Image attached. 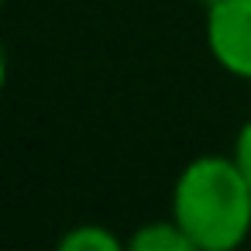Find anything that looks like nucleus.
<instances>
[{"label": "nucleus", "instance_id": "nucleus-1", "mask_svg": "<svg viewBox=\"0 0 251 251\" xmlns=\"http://www.w3.org/2000/svg\"><path fill=\"white\" fill-rule=\"evenodd\" d=\"M169 213L196 251H234L251 234V186L230 155H196L176 176Z\"/></svg>", "mask_w": 251, "mask_h": 251}, {"label": "nucleus", "instance_id": "nucleus-2", "mask_svg": "<svg viewBox=\"0 0 251 251\" xmlns=\"http://www.w3.org/2000/svg\"><path fill=\"white\" fill-rule=\"evenodd\" d=\"M206 49L227 76L251 83V0L206 7Z\"/></svg>", "mask_w": 251, "mask_h": 251}, {"label": "nucleus", "instance_id": "nucleus-4", "mask_svg": "<svg viewBox=\"0 0 251 251\" xmlns=\"http://www.w3.org/2000/svg\"><path fill=\"white\" fill-rule=\"evenodd\" d=\"M59 248L62 251H121L127 248V241H121L103 224H76L59 237Z\"/></svg>", "mask_w": 251, "mask_h": 251}, {"label": "nucleus", "instance_id": "nucleus-3", "mask_svg": "<svg viewBox=\"0 0 251 251\" xmlns=\"http://www.w3.org/2000/svg\"><path fill=\"white\" fill-rule=\"evenodd\" d=\"M131 251H196L193 241L186 237V230L176 224V217L169 213L165 220H148L141 224L131 237H127Z\"/></svg>", "mask_w": 251, "mask_h": 251}, {"label": "nucleus", "instance_id": "nucleus-6", "mask_svg": "<svg viewBox=\"0 0 251 251\" xmlns=\"http://www.w3.org/2000/svg\"><path fill=\"white\" fill-rule=\"evenodd\" d=\"M203 7H217V4H224V0H200Z\"/></svg>", "mask_w": 251, "mask_h": 251}, {"label": "nucleus", "instance_id": "nucleus-5", "mask_svg": "<svg viewBox=\"0 0 251 251\" xmlns=\"http://www.w3.org/2000/svg\"><path fill=\"white\" fill-rule=\"evenodd\" d=\"M230 158L237 162L241 176H244L248 186H251V117L237 127V134H234V148H230Z\"/></svg>", "mask_w": 251, "mask_h": 251}]
</instances>
